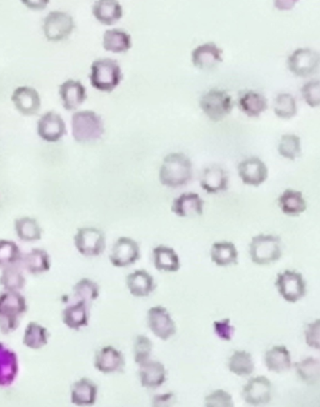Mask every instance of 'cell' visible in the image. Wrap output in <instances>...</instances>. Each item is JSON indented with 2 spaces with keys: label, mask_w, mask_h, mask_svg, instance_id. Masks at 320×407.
Returning <instances> with one entry per match:
<instances>
[{
  "label": "cell",
  "mask_w": 320,
  "mask_h": 407,
  "mask_svg": "<svg viewBox=\"0 0 320 407\" xmlns=\"http://www.w3.org/2000/svg\"><path fill=\"white\" fill-rule=\"evenodd\" d=\"M194 175L192 163L183 153H172L164 158L159 172L160 183L169 189L187 186Z\"/></svg>",
  "instance_id": "1"
},
{
  "label": "cell",
  "mask_w": 320,
  "mask_h": 407,
  "mask_svg": "<svg viewBox=\"0 0 320 407\" xmlns=\"http://www.w3.org/2000/svg\"><path fill=\"white\" fill-rule=\"evenodd\" d=\"M25 278L20 266H13L3 269L0 276V285L5 291L19 292L25 286Z\"/></svg>",
  "instance_id": "38"
},
{
  "label": "cell",
  "mask_w": 320,
  "mask_h": 407,
  "mask_svg": "<svg viewBox=\"0 0 320 407\" xmlns=\"http://www.w3.org/2000/svg\"><path fill=\"white\" fill-rule=\"evenodd\" d=\"M166 367L160 361L149 360L140 366L141 385L147 389H158L166 381Z\"/></svg>",
  "instance_id": "25"
},
{
  "label": "cell",
  "mask_w": 320,
  "mask_h": 407,
  "mask_svg": "<svg viewBox=\"0 0 320 407\" xmlns=\"http://www.w3.org/2000/svg\"><path fill=\"white\" fill-rule=\"evenodd\" d=\"M264 361L269 371L276 372V374H283V372L290 371L293 365L290 350L285 346L271 347L266 352Z\"/></svg>",
  "instance_id": "29"
},
{
  "label": "cell",
  "mask_w": 320,
  "mask_h": 407,
  "mask_svg": "<svg viewBox=\"0 0 320 407\" xmlns=\"http://www.w3.org/2000/svg\"><path fill=\"white\" fill-rule=\"evenodd\" d=\"M279 155L288 160L294 161L302 155V142L300 136L294 134H285L280 138Z\"/></svg>",
  "instance_id": "42"
},
{
  "label": "cell",
  "mask_w": 320,
  "mask_h": 407,
  "mask_svg": "<svg viewBox=\"0 0 320 407\" xmlns=\"http://www.w3.org/2000/svg\"><path fill=\"white\" fill-rule=\"evenodd\" d=\"M214 330L215 335L220 340L230 341L234 337L235 327L232 326L230 319L214 322Z\"/></svg>",
  "instance_id": "47"
},
{
  "label": "cell",
  "mask_w": 320,
  "mask_h": 407,
  "mask_svg": "<svg viewBox=\"0 0 320 407\" xmlns=\"http://www.w3.org/2000/svg\"><path fill=\"white\" fill-rule=\"evenodd\" d=\"M199 107L211 121L218 122L232 112L234 102L226 90L212 89L204 93Z\"/></svg>",
  "instance_id": "6"
},
{
  "label": "cell",
  "mask_w": 320,
  "mask_h": 407,
  "mask_svg": "<svg viewBox=\"0 0 320 407\" xmlns=\"http://www.w3.org/2000/svg\"><path fill=\"white\" fill-rule=\"evenodd\" d=\"M296 1H297V2H298V1H299V0H296Z\"/></svg>",
  "instance_id": "52"
},
{
  "label": "cell",
  "mask_w": 320,
  "mask_h": 407,
  "mask_svg": "<svg viewBox=\"0 0 320 407\" xmlns=\"http://www.w3.org/2000/svg\"><path fill=\"white\" fill-rule=\"evenodd\" d=\"M61 317L65 326L69 327L70 329L78 331L89 324V304L83 300H78V302L65 307Z\"/></svg>",
  "instance_id": "26"
},
{
  "label": "cell",
  "mask_w": 320,
  "mask_h": 407,
  "mask_svg": "<svg viewBox=\"0 0 320 407\" xmlns=\"http://www.w3.org/2000/svg\"><path fill=\"white\" fill-rule=\"evenodd\" d=\"M148 326L151 331L161 341L169 340L177 333V326L166 307H152L148 312Z\"/></svg>",
  "instance_id": "13"
},
{
  "label": "cell",
  "mask_w": 320,
  "mask_h": 407,
  "mask_svg": "<svg viewBox=\"0 0 320 407\" xmlns=\"http://www.w3.org/2000/svg\"><path fill=\"white\" fill-rule=\"evenodd\" d=\"M11 101L16 110L24 116L36 115L41 110V96L32 87L16 88L11 95Z\"/></svg>",
  "instance_id": "17"
},
{
  "label": "cell",
  "mask_w": 320,
  "mask_h": 407,
  "mask_svg": "<svg viewBox=\"0 0 320 407\" xmlns=\"http://www.w3.org/2000/svg\"><path fill=\"white\" fill-rule=\"evenodd\" d=\"M37 133L42 141L54 143L66 135V124L59 114L55 111H48L39 119Z\"/></svg>",
  "instance_id": "14"
},
{
  "label": "cell",
  "mask_w": 320,
  "mask_h": 407,
  "mask_svg": "<svg viewBox=\"0 0 320 407\" xmlns=\"http://www.w3.org/2000/svg\"><path fill=\"white\" fill-rule=\"evenodd\" d=\"M92 14L100 24L115 25L123 16V8L118 0H97L92 6Z\"/></svg>",
  "instance_id": "24"
},
{
  "label": "cell",
  "mask_w": 320,
  "mask_h": 407,
  "mask_svg": "<svg viewBox=\"0 0 320 407\" xmlns=\"http://www.w3.org/2000/svg\"><path fill=\"white\" fill-rule=\"evenodd\" d=\"M18 372L19 362L16 353L0 343V388L13 385Z\"/></svg>",
  "instance_id": "22"
},
{
  "label": "cell",
  "mask_w": 320,
  "mask_h": 407,
  "mask_svg": "<svg viewBox=\"0 0 320 407\" xmlns=\"http://www.w3.org/2000/svg\"><path fill=\"white\" fill-rule=\"evenodd\" d=\"M273 110L276 115L280 119H293L298 112L296 99L290 93H279L274 100Z\"/></svg>",
  "instance_id": "41"
},
{
  "label": "cell",
  "mask_w": 320,
  "mask_h": 407,
  "mask_svg": "<svg viewBox=\"0 0 320 407\" xmlns=\"http://www.w3.org/2000/svg\"><path fill=\"white\" fill-rule=\"evenodd\" d=\"M242 398L248 405H268L273 399V384L264 375L251 378L242 389Z\"/></svg>",
  "instance_id": "12"
},
{
  "label": "cell",
  "mask_w": 320,
  "mask_h": 407,
  "mask_svg": "<svg viewBox=\"0 0 320 407\" xmlns=\"http://www.w3.org/2000/svg\"><path fill=\"white\" fill-rule=\"evenodd\" d=\"M204 204L197 193H183L173 201L171 211L180 218H195L203 215Z\"/></svg>",
  "instance_id": "21"
},
{
  "label": "cell",
  "mask_w": 320,
  "mask_h": 407,
  "mask_svg": "<svg viewBox=\"0 0 320 407\" xmlns=\"http://www.w3.org/2000/svg\"><path fill=\"white\" fill-rule=\"evenodd\" d=\"M212 263L217 266L226 267L236 266L239 252L236 246L232 242L221 241L212 244L211 249Z\"/></svg>",
  "instance_id": "32"
},
{
  "label": "cell",
  "mask_w": 320,
  "mask_h": 407,
  "mask_svg": "<svg viewBox=\"0 0 320 407\" xmlns=\"http://www.w3.org/2000/svg\"><path fill=\"white\" fill-rule=\"evenodd\" d=\"M14 230L20 240L31 243L41 240L42 229L35 218L23 216L14 221Z\"/></svg>",
  "instance_id": "35"
},
{
  "label": "cell",
  "mask_w": 320,
  "mask_h": 407,
  "mask_svg": "<svg viewBox=\"0 0 320 407\" xmlns=\"http://www.w3.org/2000/svg\"><path fill=\"white\" fill-rule=\"evenodd\" d=\"M297 374L308 385H315L320 378V361L319 358H307L295 364Z\"/></svg>",
  "instance_id": "39"
},
{
  "label": "cell",
  "mask_w": 320,
  "mask_h": 407,
  "mask_svg": "<svg viewBox=\"0 0 320 407\" xmlns=\"http://www.w3.org/2000/svg\"><path fill=\"white\" fill-rule=\"evenodd\" d=\"M296 4V0H273L274 7L282 11L293 10Z\"/></svg>",
  "instance_id": "51"
},
{
  "label": "cell",
  "mask_w": 320,
  "mask_h": 407,
  "mask_svg": "<svg viewBox=\"0 0 320 407\" xmlns=\"http://www.w3.org/2000/svg\"><path fill=\"white\" fill-rule=\"evenodd\" d=\"M276 285L279 295L288 303H297L307 295L304 276L295 270H285L277 275Z\"/></svg>",
  "instance_id": "9"
},
{
  "label": "cell",
  "mask_w": 320,
  "mask_h": 407,
  "mask_svg": "<svg viewBox=\"0 0 320 407\" xmlns=\"http://www.w3.org/2000/svg\"><path fill=\"white\" fill-rule=\"evenodd\" d=\"M21 2L28 10L44 11L49 4L50 0H21Z\"/></svg>",
  "instance_id": "50"
},
{
  "label": "cell",
  "mask_w": 320,
  "mask_h": 407,
  "mask_svg": "<svg viewBox=\"0 0 320 407\" xmlns=\"http://www.w3.org/2000/svg\"><path fill=\"white\" fill-rule=\"evenodd\" d=\"M123 75L120 64L116 59H96L90 66V81L95 90L112 93L120 86Z\"/></svg>",
  "instance_id": "3"
},
{
  "label": "cell",
  "mask_w": 320,
  "mask_h": 407,
  "mask_svg": "<svg viewBox=\"0 0 320 407\" xmlns=\"http://www.w3.org/2000/svg\"><path fill=\"white\" fill-rule=\"evenodd\" d=\"M21 264L30 274L42 275L51 269L50 256L47 250L33 249L23 255Z\"/></svg>",
  "instance_id": "31"
},
{
  "label": "cell",
  "mask_w": 320,
  "mask_h": 407,
  "mask_svg": "<svg viewBox=\"0 0 320 407\" xmlns=\"http://www.w3.org/2000/svg\"><path fill=\"white\" fill-rule=\"evenodd\" d=\"M280 209L285 215L298 216L307 209V203L301 191L287 189L278 198Z\"/></svg>",
  "instance_id": "34"
},
{
  "label": "cell",
  "mask_w": 320,
  "mask_h": 407,
  "mask_svg": "<svg viewBox=\"0 0 320 407\" xmlns=\"http://www.w3.org/2000/svg\"><path fill=\"white\" fill-rule=\"evenodd\" d=\"M206 406H234L233 398L223 389H216L205 398Z\"/></svg>",
  "instance_id": "46"
},
{
  "label": "cell",
  "mask_w": 320,
  "mask_h": 407,
  "mask_svg": "<svg viewBox=\"0 0 320 407\" xmlns=\"http://www.w3.org/2000/svg\"><path fill=\"white\" fill-rule=\"evenodd\" d=\"M223 50L214 42H205L192 51V64L199 70H211L223 62Z\"/></svg>",
  "instance_id": "18"
},
{
  "label": "cell",
  "mask_w": 320,
  "mask_h": 407,
  "mask_svg": "<svg viewBox=\"0 0 320 407\" xmlns=\"http://www.w3.org/2000/svg\"><path fill=\"white\" fill-rule=\"evenodd\" d=\"M98 396V387L89 378H81L73 384L70 400L78 406H93Z\"/></svg>",
  "instance_id": "27"
},
{
  "label": "cell",
  "mask_w": 320,
  "mask_h": 407,
  "mask_svg": "<svg viewBox=\"0 0 320 407\" xmlns=\"http://www.w3.org/2000/svg\"><path fill=\"white\" fill-rule=\"evenodd\" d=\"M72 134L78 143H92L104 134L103 119L92 110H82L72 116Z\"/></svg>",
  "instance_id": "4"
},
{
  "label": "cell",
  "mask_w": 320,
  "mask_h": 407,
  "mask_svg": "<svg viewBox=\"0 0 320 407\" xmlns=\"http://www.w3.org/2000/svg\"><path fill=\"white\" fill-rule=\"evenodd\" d=\"M152 260L158 271L175 273L180 269V260L172 247L160 244L152 250Z\"/></svg>",
  "instance_id": "30"
},
{
  "label": "cell",
  "mask_w": 320,
  "mask_h": 407,
  "mask_svg": "<svg viewBox=\"0 0 320 407\" xmlns=\"http://www.w3.org/2000/svg\"><path fill=\"white\" fill-rule=\"evenodd\" d=\"M133 45L132 37L126 31L120 28L107 30L104 33L103 47L109 52L121 54L131 49Z\"/></svg>",
  "instance_id": "33"
},
{
  "label": "cell",
  "mask_w": 320,
  "mask_h": 407,
  "mask_svg": "<svg viewBox=\"0 0 320 407\" xmlns=\"http://www.w3.org/2000/svg\"><path fill=\"white\" fill-rule=\"evenodd\" d=\"M282 254V240L277 235L260 233L249 244V255L257 266H270L278 261Z\"/></svg>",
  "instance_id": "5"
},
{
  "label": "cell",
  "mask_w": 320,
  "mask_h": 407,
  "mask_svg": "<svg viewBox=\"0 0 320 407\" xmlns=\"http://www.w3.org/2000/svg\"><path fill=\"white\" fill-rule=\"evenodd\" d=\"M50 333L37 322H30L25 327L24 336H23V343L27 348L39 350L47 346L49 341Z\"/></svg>",
  "instance_id": "36"
},
{
  "label": "cell",
  "mask_w": 320,
  "mask_h": 407,
  "mask_svg": "<svg viewBox=\"0 0 320 407\" xmlns=\"http://www.w3.org/2000/svg\"><path fill=\"white\" fill-rule=\"evenodd\" d=\"M75 246L82 256L95 258L103 254L106 247V235L103 230L94 227H84L75 233Z\"/></svg>",
  "instance_id": "8"
},
{
  "label": "cell",
  "mask_w": 320,
  "mask_h": 407,
  "mask_svg": "<svg viewBox=\"0 0 320 407\" xmlns=\"http://www.w3.org/2000/svg\"><path fill=\"white\" fill-rule=\"evenodd\" d=\"M302 98L310 107H318L320 104V81L312 79L302 87Z\"/></svg>",
  "instance_id": "45"
},
{
  "label": "cell",
  "mask_w": 320,
  "mask_h": 407,
  "mask_svg": "<svg viewBox=\"0 0 320 407\" xmlns=\"http://www.w3.org/2000/svg\"><path fill=\"white\" fill-rule=\"evenodd\" d=\"M141 257L140 247L133 238L123 236L113 244L109 260L112 266L123 269L137 263Z\"/></svg>",
  "instance_id": "11"
},
{
  "label": "cell",
  "mask_w": 320,
  "mask_h": 407,
  "mask_svg": "<svg viewBox=\"0 0 320 407\" xmlns=\"http://www.w3.org/2000/svg\"><path fill=\"white\" fill-rule=\"evenodd\" d=\"M176 397L174 394L168 392V394L156 395L154 397L152 405L155 406H171L175 405Z\"/></svg>",
  "instance_id": "49"
},
{
  "label": "cell",
  "mask_w": 320,
  "mask_h": 407,
  "mask_svg": "<svg viewBox=\"0 0 320 407\" xmlns=\"http://www.w3.org/2000/svg\"><path fill=\"white\" fill-rule=\"evenodd\" d=\"M73 291L78 300H83L90 304L97 300L100 295V286L95 281L85 278L73 286Z\"/></svg>",
  "instance_id": "43"
},
{
  "label": "cell",
  "mask_w": 320,
  "mask_h": 407,
  "mask_svg": "<svg viewBox=\"0 0 320 407\" xmlns=\"http://www.w3.org/2000/svg\"><path fill=\"white\" fill-rule=\"evenodd\" d=\"M27 312V300L19 292L0 294V332L8 335L16 331Z\"/></svg>",
  "instance_id": "2"
},
{
  "label": "cell",
  "mask_w": 320,
  "mask_h": 407,
  "mask_svg": "<svg viewBox=\"0 0 320 407\" xmlns=\"http://www.w3.org/2000/svg\"><path fill=\"white\" fill-rule=\"evenodd\" d=\"M154 343L145 335H138L134 344L135 361L138 366L151 360Z\"/></svg>",
  "instance_id": "44"
},
{
  "label": "cell",
  "mask_w": 320,
  "mask_h": 407,
  "mask_svg": "<svg viewBox=\"0 0 320 407\" xmlns=\"http://www.w3.org/2000/svg\"><path fill=\"white\" fill-rule=\"evenodd\" d=\"M240 110L250 118H257L268 110V101L265 96L256 90H243L238 99Z\"/></svg>",
  "instance_id": "28"
},
{
  "label": "cell",
  "mask_w": 320,
  "mask_h": 407,
  "mask_svg": "<svg viewBox=\"0 0 320 407\" xmlns=\"http://www.w3.org/2000/svg\"><path fill=\"white\" fill-rule=\"evenodd\" d=\"M305 341L311 348L319 350L320 348V320L308 324L304 332Z\"/></svg>",
  "instance_id": "48"
},
{
  "label": "cell",
  "mask_w": 320,
  "mask_h": 407,
  "mask_svg": "<svg viewBox=\"0 0 320 407\" xmlns=\"http://www.w3.org/2000/svg\"><path fill=\"white\" fill-rule=\"evenodd\" d=\"M238 172L242 183L251 187L261 186L269 176L267 166L257 156H251L240 162Z\"/></svg>",
  "instance_id": "15"
},
{
  "label": "cell",
  "mask_w": 320,
  "mask_h": 407,
  "mask_svg": "<svg viewBox=\"0 0 320 407\" xmlns=\"http://www.w3.org/2000/svg\"><path fill=\"white\" fill-rule=\"evenodd\" d=\"M228 175L219 165H212L203 170L200 186L209 194L226 191L228 189Z\"/></svg>",
  "instance_id": "20"
},
{
  "label": "cell",
  "mask_w": 320,
  "mask_h": 407,
  "mask_svg": "<svg viewBox=\"0 0 320 407\" xmlns=\"http://www.w3.org/2000/svg\"><path fill=\"white\" fill-rule=\"evenodd\" d=\"M320 57L311 48H298L288 59V68L297 78H307L318 73Z\"/></svg>",
  "instance_id": "10"
},
{
  "label": "cell",
  "mask_w": 320,
  "mask_h": 407,
  "mask_svg": "<svg viewBox=\"0 0 320 407\" xmlns=\"http://www.w3.org/2000/svg\"><path fill=\"white\" fill-rule=\"evenodd\" d=\"M229 371L237 377H245L253 374L254 362L249 352L235 351L228 360Z\"/></svg>",
  "instance_id": "37"
},
{
  "label": "cell",
  "mask_w": 320,
  "mask_h": 407,
  "mask_svg": "<svg viewBox=\"0 0 320 407\" xmlns=\"http://www.w3.org/2000/svg\"><path fill=\"white\" fill-rule=\"evenodd\" d=\"M23 254L16 242L0 239V269L21 264Z\"/></svg>",
  "instance_id": "40"
},
{
  "label": "cell",
  "mask_w": 320,
  "mask_h": 407,
  "mask_svg": "<svg viewBox=\"0 0 320 407\" xmlns=\"http://www.w3.org/2000/svg\"><path fill=\"white\" fill-rule=\"evenodd\" d=\"M126 285L135 297H149L156 289L154 278L145 269H138L127 276Z\"/></svg>",
  "instance_id": "23"
},
{
  "label": "cell",
  "mask_w": 320,
  "mask_h": 407,
  "mask_svg": "<svg viewBox=\"0 0 320 407\" xmlns=\"http://www.w3.org/2000/svg\"><path fill=\"white\" fill-rule=\"evenodd\" d=\"M75 28V20L66 11H50L42 22V33L47 41L63 42L69 38Z\"/></svg>",
  "instance_id": "7"
},
{
  "label": "cell",
  "mask_w": 320,
  "mask_h": 407,
  "mask_svg": "<svg viewBox=\"0 0 320 407\" xmlns=\"http://www.w3.org/2000/svg\"><path fill=\"white\" fill-rule=\"evenodd\" d=\"M125 358L123 353L111 346H104L96 353L94 367L104 374L123 372L125 368Z\"/></svg>",
  "instance_id": "16"
},
{
  "label": "cell",
  "mask_w": 320,
  "mask_h": 407,
  "mask_svg": "<svg viewBox=\"0 0 320 407\" xmlns=\"http://www.w3.org/2000/svg\"><path fill=\"white\" fill-rule=\"evenodd\" d=\"M59 98L65 110L73 111L78 110L87 100L86 87L81 81L68 79L59 86Z\"/></svg>",
  "instance_id": "19"
}]
</instances>
